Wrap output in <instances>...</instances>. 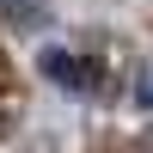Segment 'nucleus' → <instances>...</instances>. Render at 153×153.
<instances>
[{"mask_svg":"<svg viewBox=\"0 0 153 153\" xmlns=\"http://www.w3.org/2000/svg\"><path fill=\"white\" fill-rule=\"evenodd\" d=\"M55 80H68V86H92V68H80V61H68V49H49V61H43Z\"/></svg>","mask_w":153,"mask_h":153,"instance_id":"f257e3e1","label":"nucleus"}]
</instances>
